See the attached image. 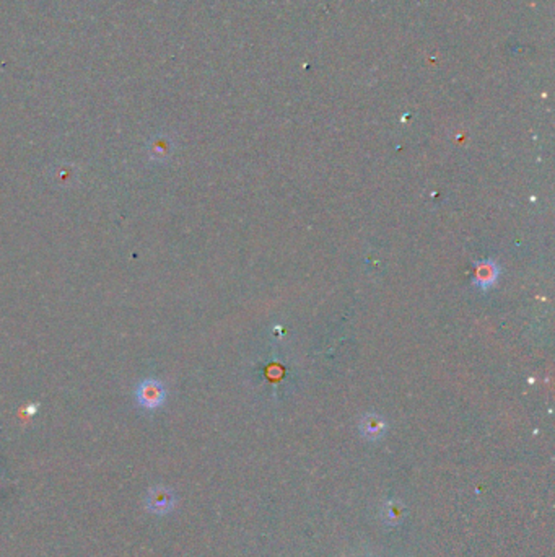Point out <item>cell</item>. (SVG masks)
I'll use <instances>...</instances> for the list:
<instances>
[{"instance_id": "1", "label": "cell", "mask_w": 555, "mask_h": 557, "mask_svg": "<svg viewBox=\"0 0 555 557\" xmlns=\"http://www.w3.org/2000/svg\"><path fill=\"white\" fill-rule=\"evenodd\" d=\"M136 398L143 409L155 411L163 406L167 399V390L158 380H145L137 386Z\"/></svg>"}, {"instance_id": "2", "label": "cell", "mask_w": 555, "mask_h": 557, "mask_svg": "<svg viewBox=\"0 0 555 557\" xmlns=\"http://www.w3.org/2000/svg\"><path fill=\"white\" fill-rule=\"evenodd\" d=\"M145 504L147 509L157 515H164L168 511L173 510L174 507V494L168 488H153L148 490L147 497H145Z\"/></svg>"}, {"instance_id": "3", "label": "cell", "mask_w": 555, "mask_h": 557, "mask_svg": "<svg viewBox=\"0 0 555 557\" xmlns=\"http://www.w3.org/2000/svg\"><path fill=\"white\" fill-rule=\"evenodd\" d=\"M360 432L363 434L365 439L378 440L386 432V422L378 414H367L360 420Z\"/></svg>"}, {"instance_id": "4", "label": "cell", "mask_w": 555, "mask_h": 557, "mask_svg": "<svg viewBox=\"0 0 555 557\" xmlns=\"http://www.w3.org/2000/svg\"><path fill=\"white\" fill-rule=\"evenodd\" d=\"M498 277V268L495 266V263L492 261H482V263H479L476 266V275H474V279H476V284L479 287L482 289H487L492 285L495 280Z\"/></svg>"}, {"instance_id": "5", "label": "cell", "mask_w": 555, "mask_h": 557, "mask_svg": "<svg viewBox=\"0 0 555 557\" xmlns=\"http://www.w3.org/2000/svg\"><path fill=\"white\" fill-rule=\"evenodd\" d=\"M406 515V509L399 500H389L383 507V518L388 525H399Z\"/></svg>"}]
</instances>
